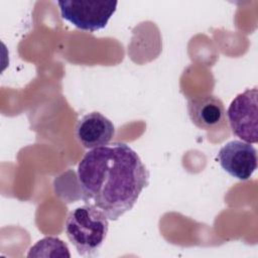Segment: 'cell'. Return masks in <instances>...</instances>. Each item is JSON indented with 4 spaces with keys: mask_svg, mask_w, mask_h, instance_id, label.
Masks as SVG:
<instances>
[{
    "mask_svg": "<svg viewBox=\"0 0 258 258\" xmlns=\"http://www.w3.org/2000/svg\"><path fill=\"white\" fill-rule=\"evenodd\" d=\"M222 168L239 180L249 179L257 169V150L250 143L233 140L226 143L217 155Z\"/></svg>",
    "mask_w": 258,
    "mask_h": 258,
    "instance_id": "5b68a950",
    "label": "cell"
},
{
    "mask_svg": "<svg viewBox=\"0 0 258 258\" xmlns=\"http://www.w3.org/2000/svg\"><path fill=\"white\" fill-rule=\"evenodd\" d=\"M27 257H71L68 245L56 237H45L37 241L30 249Z\"/></svg>",
    "mask_w": 258,
    "mask_h": 258,
    "instance_id": "ba28073f",
    "label": "cell"
},
{
    "mask_svg": "<svg viewBox=\"0 0 258 258\" xmlns=\"http://www.w3.org/2000/svg\"><path fill=\"white\" fill-rule=\"evenodd\" d=\"M109 230V219L99 208L84 205L71 211L64 231L81 256H94L102 247Z\"/></svg>",
    "mask_w": 258,
    "mask_h": 258,
    "instance_id": "7a4b0ae2",
    "label": "cell"
},
{
    "mask_svg": "<svg viewBox=\"0 0 258 258\" xmlns=\"http://www.w3.org/2000/svg\"><path fill=\"white\" fill-rule=\"evenodd\" d=\"M258 91L247 89L231 102L227 117L232 132L242 141L255 144L258 141Z\"/></svg>",
    "mask_w": 258,
    "mask_h": 258,
    "instance_id": "277c9868",
    "label": "cell"
},
{
    "mask_svg": "<svg viewBox=\"0 0 258 258\" xmlns=\"http://www.w3.org/2000/svg\"><path fill=\"white\" fill-rule=\"evenodd\" d=\"M187 112L194 125L200 129L213 130L224 125L226 110L221 99L204 95L187 100Z\"/></svg>",
    "mask_w": 258,
    "mask_h": 258,
    "instance_id": "52a82bcc",
    "label": "cell"
},
{
    "mask_svg": "<svg viewBox=\"0 0 258 258\" xmlns=\"http://www.w3.org/2000/svg\"><path fill=\"white\" fill-rule=\"evenodd\" d=\"M60 15L79 29L97 31L108 24L117 9V1L60 0L57 2Z\"/></svg>",
    "mask_w": 258,
    "mask_h": 258,
    "instance_id": "3957f363",
    "label": "cell"
},
{
    "mask_svg": "<svg viewBox=\"0 0 258 258\" xmlns=\"http://www.w3.org/2000/svg\"><path fill=\"white\" fill-rule=\"evenodd\" d=\"M114 135V124L100 112L84 115L76 125V138L87 149L109 144Z\"/></svg>",
    "mask_w": 258,
    "mask_h": 258,
    "instance_id": "8992f818",
    "label": "cell"
},
{
    "mask_svg": "<svg viewBox=\"0 0 258 258\" xmlns=\"http://www.w3.org/2000/svg\"><path fill=\"white\" fill-rule=\"evenodd\" d=\"M77 173L83 201L110 221L130 211L149 183V171L137 152L121 142L86 152Z\"/></svg>",
    "mask_w": 258,
    "mask_h": 258,
    "instance_id": "6da1fadb",
    "label": "cell"
}]
</instances>
